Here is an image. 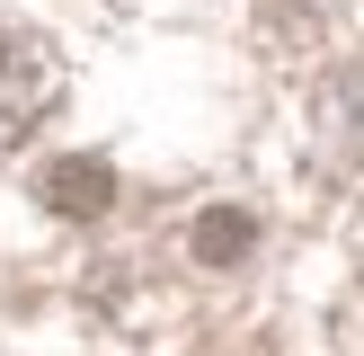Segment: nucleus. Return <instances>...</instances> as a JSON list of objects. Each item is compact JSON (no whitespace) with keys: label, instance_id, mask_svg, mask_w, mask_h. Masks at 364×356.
Returning a JSON list of instances; mask_svg holds the SVG:
<instances>
[{"label":"nucleus","instance_id":"obj_1","mask_svg":"<svg viewBox=\"0 0 364 356\" xmlns=\"http://www.w3.org/2000/svg\"><path fill=\"white\" fill-rule=\"evenodd\" d=\"M53 89H63L53 45H45V36H27V27H0V134L36 125V116L53 107Z\"/></svg>","mask_w":364,"mask_h":356},{"label":"nucleus","instance_id":"obj_2","mask_svg":"<svg viewBox=\"0 0 364 356\" xmlns=\"http://www.w3.org/2000/svg\"><path fill=\"white\" fill-rule=\"evenodd\" d=\"M36 196H45L53 214H107V196H116V178H107V160H53L45 178H36Z\"/></svg>","mask_w":364,"mask_h":356},{"label":"nucleus","instance_id":"obj_3","mask_svg":"<svg viewBox=\"0 0 364 356\" xmlns=\"http://www.w3.org/2000/svg\"><path fill=\"white\" fill-rule=\"evenodd\" d=\"M249 241H258V223H249L240 205H213L205 223H196V258H205V267H231Z\"/></svg>","mask_w":364,"mask_h":356}]
</instances>
